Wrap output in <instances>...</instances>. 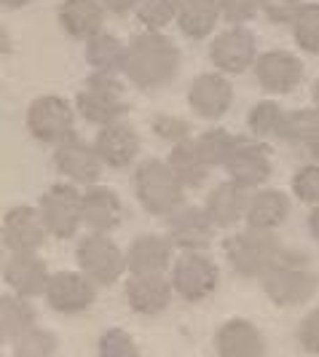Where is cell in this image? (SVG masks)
<instances>
[{
  "label": "cell",
  "mask_w": 319,
  "mask_h": 357,
  "mask_svg": "<svg viewBox=\"0 0 319 357\" xmlns=\"http://www.w3.org/2000/svg\"><path fill=\"white\" fill-rule=\"evenodd\" d=\"M180 73V49L175 40L156 30H145L129 40L124 75L140 91L169 86Z\"/></svg>",
  "instance_id": "obj_1"
},
{
  "label": "cell",
  "mask_w": 319,
  "mask_h": 357,
  "mask_svg": "<svg viewBox=\"0 0 319 357\" xmlns=\"http://www.w3.org/2000/svg\"><path fill=\"white\" fill-rule=\"evenodd\" d=\"M260 285L268 301L277 306H298L314 298L319 290V274L306 252L284 248L277 264L260 277Z\"/></svg>",
  "instance_id": "obj_2"
},
{
  "label": "cell",
  "mask_w": 319,
  "mask_h": 357,
  "mask_svg": "<svg viewBox=\"0 0 319 357\" xmlns=\"http://www.w3.org/2000/svg\"><path fill=\"white\" fill-rule=\"evenodd\" d=\"M132 188L142 210L159 218H169L172 213H178L185 204V191H188L164 159L140 161L132 175Z\"/></svg>",
  "instance_id": "obj_3"
},
{
  "label": "cell",
  "mask_w": 319,
  "mask_h": 357,
  "mask_svg": "<svg viewBox=\"0 0 319 357\" xmlns=\"http://www.w3.org/2000/svg\"><path fill=\"white\" fill-rule=\"evenodd\" d=\"M75 110L81 113L84 121L94 126H110L124 121L129 113L124 84L116 73H97L91 70L84 89L75 97Z\"/></svg>",
  "instance_id": "obj_4"
},
{
  "label": "cell",
  "mask_w": 319,
  "mask_h": 357,
  "mask_svg": "<svg viewBox=\"0 0 319 357\" xmlns=\"http://www.w3.org/2000/svg\"><path fill=\"white\" fill-rule=\"evenodd\" d=\"M282 250V242L274 231H258L249 226L244 231L231 234L223 242V252L228 258L231 268L244 280H260L277 264Z\"/></svg>",
  "instance_id": "obj_5"
},
{
  "label": "cell",
  "mask_w": 319,
  "mask_h": 357,
  "mask_svg": "<svg viewBox=\"0 0 319 357\" xmlns=\"http://www.w3.org/2000/svg\"><path fill=\"white\" fill-rule=\"evenodd\" d=\"M38 210L54 239H70L84 226V191L75 183H54L43 191Z\"/></svg>",
  "instance_id": "obj_6"
},
{
  "label": "cell",
  "mask_w": 319,
  "mask_h": 357,
  "mask_svg": "<svg viewBox=\"0 0 319 357\" xmlns=\"http://www.w3.org/2000/svg\"><path fill=\"white\" fill-rule=\"evenodd\" d=\"M78 268L97 285H113L121 280L126 268V252L110 239V234L89 231L75 248Z\"/></svg>",
  "instance_id": "obj_7"
},
{
  "label": "cell",
  "mask_w": 319,
  "mask_h": 357,
  "mask_svg": "<svg viewBox=\"0 0 319 357\" xmlns=\"http://www.w3.org/2000/svg\"><path fill=\"white\" fill-rule=\"evenodd\" d=\"M172 287L182 301L199 304L220 285V268L207 252H180L172 264Z\"/></svg>",
  "instance_id": "obj_8"
},
{
  "label": "cell",
  "mask_w": 319,
  "mask_h": 357,
  "mask_svg": "<svg viewBox=\"0 0 319 357\" xmlns=\"http://www.w3.org/2000/svg\"><path fill=\"white\" fill-rule=\"evenodd\" d=\"M75 116L72 105L56 94H43L27 107V129L43 145H59L75 135Z\"/></svg>",
  "instance_id": "obj_9"
},
{
  "label": "cell",
  "mask_w": 319,
  "mask_h": 357,
  "mask_svg": "<svg viewBox=\"0 0 319 357\" xmlns=\"http://www.w3.org/2000/svg\"><path fill=\"white\" fill-rule=\"evenodd\" d=\"M258 56V40L244 24H231L210 43V62L226 75L247 73L249 68H255Z\"/></svg>",
  "instance_id": "obj_10"
},
{
  "label": "cell",
  "mask_w": 319,
  "mask_h": 357,
  "mask_svg": "<svg viewBox=\"0 0 319 357\" xmlns=\"http://www.w3.org/2000/svg\"><path fill=\"white\" fill-rule=\"evenodd\" d=\"M54 167L75 185H97L105 164L100 159L94 143H86L84 137L70 135L68 140L54 145Z\"/></svg>",
  "instance_id": "obj_11"
},
{
  "label": "cell",
  "mask_w": 319,
  "mask_h": 357,
  "mask_svg": "<svg viewBox=\"0 0 319 357\" xmlns=\"http://www.w3.org/2000/svg\"><path fill=\"white\" fill-rule=\"evenodd\" d=\"M43 298L56 314H84L97 301V282L84 271H56Z\"/></svg>",
  "instance_id": "obj_12"
},
{
  "label": "cell",
  "mask_w": 319,
  "mask_h": 357,
  "mask_svg": "<svg viewBox=\"0 0 319 357\" xmlns=\"http://www.w3.org/2000/svg\"><path fill=\"white\" fill-rule=\"evenodd\" d=\"M217 226L204 207L182 204L178 213L166 218V236L180 252H204L215 239Z\"/></svg>",
  "instance_id": "obj_13"
},
{
  "label": "cell",
  "mask_w": 319,
  "mask_h": 357,
  "mask_svg": "<svg viewBox=\"0 0 319 357\" xmlns=\"http://www.w3.org/2000/svg\"><path fill=\"white\" fill-rule=\"evenodd\" d=\"M3 248L8 252H38L46 245V236H52L43 215L38 207L19 204L3 215Z\"/></svg>",
  "instance_id": "obj_14"
},
{
  "label": "cell",
  "mask_w": 319,
  "mask_h": 357,
  "mask_svg": "<svg viewBox=\"0 0 319 357\" xmlns=\"http://www.w3.org/2000/svg\"><path fill=\"white\" fill-rule=\"evenodd\" d=\"M188 105L199 119L217 121L223 119L233 105V86L226 73H201L188 86Z\"/></svg>",
  "instance_id": "obj_15"
},
{
  "label": "cell",
  "mask_w": 319,
  "mask_h": 357,
  "mask_svg": "<svg viewBox=\"0 0 319 357\" xmlns=\"http://www.w3.org/2000/svg\"><path fill=\"white\" fill-rule=\"evenodd\" d=\"M255 81L268 94H290L303 81V62L293 52L271 49L255 62Z\"/></svg>",
  "instance_id": "obj_16"
},
{
  "label": "cell",
  "mask_w": 319,
  "mask_h": 357,
  "mask_svg": "<svg viewBox=\"0 0 319 357\" xmlns=\"http://www.w3.org/2000/svg\"><path fill=\"white\" fill-rule=\"evenodd\" d=\"M172 280L164 274H129L126 280V304L142 317H156L166 312L175 298Z\"/></svg>",
  "instance_id": "obj_17"
},
{
  "label": "cell",
  "mask_w": 319,
  "mask_h": 357,
  "mask_svg": "<svg viewBox=\"0 0 319 357\" xmlns=\"http://www.w3.org/2000/svg\"><path fill=\"white\" fill-rule=\"evenodd\" d=\"M3 280L11 293L24 298H38L46 293L52 271L38 252H11L3 264Z\"/></svg>",
  "instance_id": "obj_18"
},
{
  "label": "cell",
  "mask_w": 319,
  "mask_h": 357,
  "mask_svg": "<svg viewBox=\"0 0 319 357\" xmlns=\"http://www.w3.org/2000/svg\"><path fill=\"white\" fill-rule=\"evenodd\" d=\"M226 172L233 183L244 185L249 191H258L263 188V183L271 178L274 172V164H271V156H268V148L255 140H239L236 151L231 153L228 164H226Z\"/></svg>",
  "instance_id": "obj_19"
},
{
  "label": "cell",
  "mask_w": 319,
  "mask_h": 357,
  "mask_svg": "<svg viewBox=\"0 0 319 357\" xmlns=\"http://www.w3.org/2000/svg\"><path fill=\"white\" fill-rule=\"evenodd\" d=\"M94 148L100 153V159L110 169H129L137 156H140V135L134 132V126L126 121L110 126H100L97 137H94Z\"/></svg>",
  "instance_id": "obj_20"
},
{
  "label": "cell",
  "mask_w": 319,
  "mask_h": 357,
  "mask_svg": "<svg viewBox=\"0 0 319 357\" xmlns=\"http://www.w3.org/2000/svg\"><path fill=\"white\" fill-rule=\"evenodd\" d=\"M175 264V245L161 234H140L126 248L129 274H164Z\"/></svg>",
  "instance_id": "obj_21"
},
{
  "label": "cell",
  "mask_w": 319,
  "mask_h": 357,
  "mask_svg": "<svg viewBox=\"0 0 319 357\" xmlns=\"http://www.w3.org/2000/svg\"><path fill=\"white\" fill-rule=\"evenodd\" d=\"M215 352L217 357H263L266 339L255 322L233 317L215 331Z\"/></svg>",
  "instance_id": "obj_22"
},
{
  "label": "cell",
  "mask_w": 319,
  "mask_h": 357,
  "mask_svg": "<svg viewBox=\"0 0 319 357\" xmlns=\"http://www.w3.org/2000/svg\"><path fill=\"white\" fill-rule=\"evenodd\" d=\"M249 197H252L249 188H244V185H239V183H233L228 178L226 183H217L207 194L204 210L212 218V223L217 229H231V226H236L239 220L247 218Z\"/></svg>",
  "instance_id": "obj_23"
},
{
  "label": "cell",
  "mask_w": 319,
  "mask_h": 357,
  "mask_svg": "<svg viewBox=\"0 0 319 357\" xmlns=\"http://www.w3.org/2000/svg\"><path fill=\"white\" fill-rule=\"evenodd\" d=\"M107 8L102 0H62L56 19L59 27L75 40H89L105 27Z\"/></svg>",
  "instance_id": "obj_24"
},
{
  "label": "cell",
  "mask_w": 319,
  "mask_h": 357,
  "mask_svg": "<svg viewBox=\"0 0 319 357\" xmlns=\"http://www.w3.org/2000/svg\"><path fill=\"white\" fill-rule=\"evenodd\" d=\"M124 220V204L107 185H89L84 191V226L89 231L110 234Z\"/></svg>",
  "instance_id": "obj_25"
},
{
  "label": "cell",
  "mask_w": 319,
  "mask_h": 357,
  "mask_svg": "<svg viewBox=\"0 0 319 357\" xmlns=\"http://www.w3.org/2000/svg\"><path fill=\"white\" fill-rule=\"evenodd\" d=\"M290 210H293V204H290V197L284 191H279V188H258L249 197L244 223L249 229H258V231H277L287 223Z\"/></svg>",
  "instance_id": "obj_26"
},
{
  "label": "cell",
  "mask_w": 319,
  "mask_h": 357,
  "mask_svg": "<svg viewBox=\"0 0 319 357\" xmlns=\"http://www.w3.org/2000/svg\"><path fill=\"white\" fill-rule=\"evenodd\" d=\"M217 22H223L220 0H180L178 24L180 33L191 40H204L217 30Z\"/></svg>",
  "instance_id": "obj_27"
},
{
  "label": "cell",
  "mask_w": 319,
  "mask_h": 357,
  "mask_svg": "<svg viewBox=\"0 0 319 357\" xmlns=\"http://www.w3.org/2000/svg\"><path fill=\"white\" fill-rule=\"evenodd\" d=\"M277 140L284 145H290V148H301L306 153H311L319 145V110L317 107H301V110L284 113L282 129H279Z\"/></svg>",
  "instance_id": "obj_28"
},
{
  "label": "cell",
  "mask_w": 319,
  "mask_h": 357,
  "mask_svg": "<svg viewBox=\"0 0 319 357\" xmlns=\"http://www.w3.org/2000/svg\"><path fill=\"white\" fill-rule=\"evenodd\" d=\"M166 164L172 167V172L180 178V183L185 185V188H199V185H204V180L210 175V164L204 161L201 156V151H199V145H196V137L191 140H185V143H178L172 145V151H169V156H166Z\"/></svg>",
  "instance_id": "obj_29"
},
{
  "label": "cell",
  "mask_w": 319,
  "mask_h": 357,
  "mask_svg": "<svg viewBox=\"0 0 319 357\" xmlns=\"http://www.w3.org/2000/svg\"><path fill=\"white\" fill-rule=\"evenodd\" d=\"M126 52H129V43H124L118 36H110L105 30L86 40V62L91 65V70L97 73L121 75L126 68Z\"/></svg>",
  "instance_id": "obj_30"
},
{
  "label": "cell",
  "mask_w": 319,
  "mask_h": 357,
  "mask_svg": "<svg viewBox=\"0 0 319 357\" xmlns=\"http://www.w3.org/2000/svg\"><path fill=\"white\" fill-rule=\"evenodd\" d=\"M36 322L38 314L30 298L17 296V293H6L0 298V336L6 341H17L27 331H33Z\"/></svg>",
  "instance_id": "obj_31"
},
{
  "label": "cell",
  "mask_w": 319,
  "mask_h": 357,
  "mask_svg": "<svg viewBox=\"0 0 319 357\" xmlns=\"http://www.w3.org/2000/svg\"><path fill=\"white\" fill-rule=\"evenodd\" d=\"M239 140H242V137L231 135L228 129H207V132H201V135L196 137V145H199L201 156H204V161H207L210 167H226L231 159V153L236 151Z\"/></svg>",
  "instance_id": "obj_32"
},
{
  "label": "cell",
  "mask_w": 319,
  "mask_h": 357,
  "mask_svg": "<svg viewBox=\"0 0 319 357\" xmlns=\"http://www.w3.org/2000/svg\"><path fill=\"white\" fill-rule=\"evenodd\" d=\"M284 113H287V110H282V105L274 102V100H260V102H255L247 113V126H249V132H252V137H258V140H263V137H277L279 129H282Z\"/></svg>",
  "instance_id": "obj_33"
},
{
  "label": "cell",
  "mask_w": 319,
  "mask_h": 357,
  "mask_svg": "<svg viewBox=\"0 0 319 357\" xmlns=\"http://www.w3.org/2000/svg\"><path fill=\"white\" fill-rule=\"evenodd\" d=\"M290 27H293L295 43L303 52L319 54V3H303Z\"/></svg>",
  "instance_id": "obj_34"
},
{
  "label": "cell",
  "mask_w": 319,
  "mask_h": 357,
  "mask_svg": "<svg viewBox=\"0 0 319 357\" xmlns=\"http://www.w3.org/2000/svg\"><path fill=\"white\" fill-rule=\"evenodd\" d=\"M180 0H140L134 14L142 22L145 30H156L161 33L164 27H169L172 22H178Z\"/></svg>",
  "instance_id": "obj_35"
},
{
  "label": "cell",
  "mask_w": 319,
  "mask_h": 357,
  "mask_svg": "<svg viewBox=\"0 0 319 357\" xmlns=\"http://www.w3.org/2000/svg\"><path fill=\"white\" fill-rule=\"evenodd\" d=\"M56 347H59V341L52 331H43L36 325L24 336L11 341V357H54Z\"/></svg>",
  "instance_id": "obj_36"
},
{
  "label": "cell",
  "mask_w": 319,
  "mask_h": 357,
  "mask_svg": "<svg viewBox=\"0 0 319 357\" xmlns=\"http://www.w3.org/2000/svg\"><path fill=\"white\" fill-rule=\"evenodd\" d=\"M97 357H140V347L124 328H110L97 341Z\"/></svg>",
  "instance_id": "obj_37"
},
{
  "label": "cell",
  "mask_w": 319,
  "mask_h": 357,
  "mask_svg": "<svg viewBox=\"0 0 319 357\" xmlns=\"http://www.w3.org/2000/svg\"><path fill=\"white\" fill-rule=\"evenodd\" d=\"M293 194L303 204H319V161L303 164L293 175Z\"/></svg>",
  "instance_id": "obj_38"
},
{
  "label": "cell",
  "mask_w": 319,
  "mask_h": 357,
  "mask_svg": "<svg viewBox=\"0 0 319 357\" xmlns=\"http://www.w3.org/2000/svg\"><path fill=\"white\" fill-rule=\"evenodd\" d=\"M150 126H153V132L159 135L161 140L169 145H178V143L191 140V124H188L185 119H180V116L159 113V116L150 119Z\"/></svg>",
  "instance_id": "obj_39"
},
{
  "label": "cell",
  "mask_w": 319,
  "mask_h": 357,
  "mask_svg": "<svg viewBox=\"0 0 319 357\" xmlns=\"http://www.w3.org/2000/svg\"><path fill=\"white\" fill-rule=\"evenodd\" d=\"M220 14L228 24H244L263 14V0H220Z\"/></svg>",
  "instance_id": "obj_40"
},
{
  "label": "cell",
  "mask_w": 319,
  "mask_h": 357,
  "mask_svg": "<svg viewBox=\"0 0 319 357\" xmlns=\"http://www.w3.org/2000/svg\"><path fill=\"white\" fill-rule=\"evenodd\" d=\"M295 339H298V347H301L303 352L319 355V306H314V309L298 322Z\"/></svg>",
  "instance_id": "obj_41"
},
{
  "label": "cell",
  "mask_w": 319,
  "mask_h": 357,
  "mask_svg": "<svg viewBox=\"0 0 319 357\" xmlns=\"http://www.w3.org/2000/svg\"><path fill=\"white\" fill-rule=\"evenodd\" d=\"M301 6L303 0H263V17L271 24H293Z\"/></svg>",
  "instance_id": "obj_42"
},
{
  "label": "cell",
  "mask_w": 319,
  "mask_h": 357,
  "mask_svg": "<svg viewBox=\"0 0 319 357\" xmlns=\"http://www.w3.org/2000/svg\"><path fill=\"white\" fill-rule=\"evenodd\" d=\"M140 0H102V6L107 8V14H116V17H126L137 8Z\"/></svg>",
  "instance_id": "obj_43"
},
{
  "label": "cell",
  "mask_w": 319,
  "mask_h": 357,
  "mask_svg": "<svg viewBox=\"0 0 319 357\" xmlns=\"http://www.w3.org/2000/svg\"><path fill=\"white\" fill-rule=\"evenodd\" d=\"M306 226H309V234L314 236L319 242V204L311 207V213H309V220H306Z\"/></svg>",
  "instance_id": "obj_44"
},
{
  "label": "cell",
  "mask_w": 319,
  "mask_h": 357,
  "mask_svg": "<svg viewBox=\"0 0 319 357\" xmlns=\"http://www.w3.org/2000/svg\"><path fill=\"white\" fill-rule=\"evenodd\" d=\"M0 3H3V8H11V11H14V8H24V6L33 3V0H0Z\"/></svg>",
  "instance_id": "obj_45"
},
{
  "label": "cell",
  "mask_w": 319,
  "mask_h": 357,
  "mask_svg": "<svg viewBox=\"0 0 319 357\" xmlns=\"http://www.w3.org/2000/svg\"><path fill=\"white\" fill-rule=\"evenodd\" d=\"M311 102H314V107L319 110V78H317V84H314V89H311Z\"/></svg>",
  "instance_id": "obj_46"
},
{
  "label": "cell",
  "mask_w": 319,
  "mask_h": 357,
  "mask_svg": "<svg viewBox=\"0 0 319 357\" xmlns=\"http://www.w3.org/2000/svg\"><path fill=\"white\" fill-rule=\"evenodd\" d=\"M309 156H311V161H319V145L314 148V151H311V153H309Z\"/></svg>",
  "instance_id": "obj_47"
}]
</instances>
